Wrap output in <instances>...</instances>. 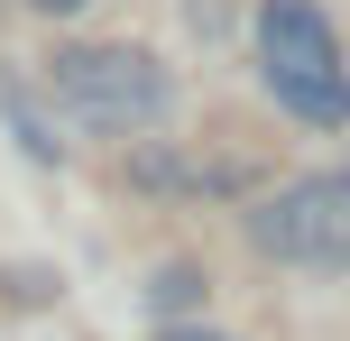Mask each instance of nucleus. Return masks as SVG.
I'll use <instances>...</instances> for the list:
<instances>
[{
  "instance_id": "nucleus-1",
  "label": "nucleus",
  "mask_w": 350,
  "mask_h": 341,
  "mask_svg": "<svg viewBox=\"0 0 350 341\" xmlns=\"http://www.w3.org/2000/svg\"><path fill=\"white\" fill-rule=\"evenodd\" d=\"M249 37H258V83L277 111H295L304 129H350V65L323 0H258Z\"/></svg>"
},
{
  "instance_id": "nucleus-2",
  "label": "nucleus",
  "mask_w": 350,
  "mask_h": 341,
  "mask_svg": "<svg viewBox=\"0 0 350 341\" xmlns=\"http://www.w3.org/2000/svg\"><path fill=\"white\" fill-rule=\"evenodd\" d=\"M46 92L83 129H111V139H139V129H157L175 111V74L148 46H55L46 55Z\"/></svg>"
},
{
  "instance_id": "nucleus-3",
  "label": "nucleus",
  "mask_w": 350,
  "mask_h": 341,
  "mask_svg": "<svg viewBox=\"0 0 350 341\" xmlns=\"http://www.w3.org/2000/svg\"><path fill=\"white\" fill-rule=\"evenodd\" d=\"M249 249L277 258V268H350V166H314V176L277 185V194L249 203Z\"/></svg>"
},
{
  "instance_id": "nucleus-4",
  "label": "nucleus",
  "mask_w": 350,
  "mask_h": 341,
  "mask_svg": "<svg viewBox=\"0 0 350 341\" xmlns=\"http://www.w3.org/2000/svg\"><path fill=\"white\" fill-rule=\"evenodd\" d=\"M0 120H10V139H18L28 166H55V157H65V139H55V120L37 111V83L18 65H0Z\"/></svg>"
},
{
  "instance_id": "nucleus-5",
  "label": "nucleus",
  "mask_w": 350,
  "mask_h": 341,
  "mask_svg": "<svg viewBox=\"0 0 350 341\" xmlns=\"http://www.w3.org/2000/svg\"><path fill=\"white\" fill-rule=\"evenodd\" d=\"M203 295H212L203 258H166V268L148 277V314H157V323H185V314H203Z\"/></svg>"
},
{
  "instance_id": "nucleus-6",
  "label": "nucleus",
  "mask_w": 350,
  "mask_h": 341,
  "mask_svg": "<svg viewBox=\"0 0 350 341\" xmlns=\"http://www.w3.org/2000/svg\"><path fill=\"white\" fill-rule=\"evenodd\" d=\"M185 28L193 37H221L230 28V0H185Z\"/></svg>"
},
{
  "instance_id": "nucleus-7",
  "label": "nucleus",
  "mask_w": 350,
  "mask_h": 341,
  "mask_svg": "<svg viewBox=\"0 0 350 341\" xmlns=\"http://www.w3.org/2000/svg\"><path fill=\"white\" fill-rule=\"evenodd\" d=\"M157 341H230V332H203V323H157Z\"/></svg>"
},
{
  "instance_id": "nucleus-8",
  "label": "nucleus",
  "mask_w": 350,
  "mask_h": 341,
  "mask_svg": "<svg viewBox=\"0 0 350 341\" xmlns=\"http://www.w3.org/2000/svg\"><path fill=\"white\" fill-rule=\"evenodd\" d=\"M28 10H46V18H83L92 0H28Z\"/></svg>"
}]
</instances>
